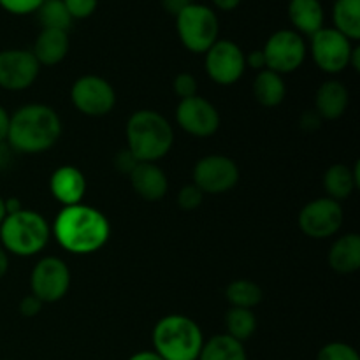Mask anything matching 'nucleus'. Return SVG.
<instances>
[{
  "mask_svg": "<svg viewBox=\"0 0 360 360\" xmlns=\"http://www.w3.org/2000/svg\"><path fill=\"white\" fill-rule=\"evenodd\" d=\"M53 236L63 250L74 255H90L104 248L111 236L108 217L86 204L67 206L56 214Z\"/></svg>",
  "mask_w": 360,
  "mask_h": 360,
  "instance_id": "1",
  "label": "nucleus"
},
{
  "mask_svg": "<svg viewBox=\"0 0 360 360\" xmlns=\"http://www.w3.org/2000/svg\"><path fill=\"white\" fill-rule=\"evenodd\" d=\"M62 136L58 112L46 104H27L11 115L7 144L14 153H44Z\"/></svg>",
  "mask_w": 360,
  "mask_h": 360,
  "instance_id": "2",
  "label": "nucleus"
},
{
  "mask_svg": "<svg viewBox=\"0 0 360 360\" xmlns=\"http://www.w3.org/2000/svg\"><path fill=\"white\" fill-rule=\"evenodd\" d=\"M127 150L137 162H153L171 151L174 144L172 125L153 109H139L127 122Z\"/></svg>",
  "mask_w": 360,
  "mask_h": 360,
  "instance_id": "3",
  "label": "nucleus"
},
{
  "mask_svg": "<svg viewBox=\"0 0 360 360\" xmlns=\"http://www.w3.org/2000/svg\"><path fill=\"white\" fill-rule=\"evenodd\" d=\"M153 352L164 360H197L204 336L195 320L185 315H167L153 327Z\"/></svg>",
  "mask_w": 360,
  "mask_h": 360,
  "instance_id": "4",
  "label": "nucleus"
},
{
  "mask_svg": "<svg viewBox=\"0 0 360 360\" xmlns=\"http://www.w3.org/2000/svg\"><path fill=\"white\" fill-rule=\"evenodd\" d=\"M51 227L42 214L30 210L7 214L0 224V241L7 253L16 257H34L48 246Z\"/></svg>",
  "mask_w": 360,
  "mask_h": 360,
  "instance_id": "5",
  "label": "nucleus"
},
{
  "mask_svg": "<svg viewBox=\"0 0 360 360\" xmlns=\"http://www.w3.org/2000/svg\"><path fill=\"white\" fill-rule=\"evenodd\" d=\"M176 30L181 44L192 53H206L220 34L217 13L204 4L190 2L176 16Z\"/></svg>",
  "mask_w": 360,
  "mask_h": 360,
  "instance_id": "6",
  "label": "nucleus"
},
{
  "mask_svg": "<svg viewBox=\"0 0 360 360\" xmlns=\"http://www.w3.org/2000/svg\"><path fill=\"white\" fill-rule=\"evenodd\" d=\"M262 53L266 58V69L283 76L295 72L304 63L308 48L301 34L290 28H283L271 34Z\"/></svg>",
  "mask_w": 360,
  "mask_h": 360,
  "instance_id": "7",
  "label": "nucleus"
},
{
  "mask_svg": "<svg viewBox=\"0 0 360 360\" xmlns=\"http://www.w3.org/2000/svg\"><path fill=\"white\" fill-rule=\"evenodd\" d=\"M70 101L81 115L98 118L112 111L116 105V91L104 77L86 74L74 81L70 88Z\"/></svg>",
  "mask_w": 360,
  "mask_h": 360,
  "instance_id": "8",
  "label": "nucleus"
},
{
  "mask_svg": "<svg viewBox=\"0 0 360 360\" xmlns=\"http://www.w3.org/2000/svg\"><path fill=\"white\" fill-rule=\"evenodd\" d=\"M70 269L58 257H44L34 266L30 274V294L39 301L56 302L70 288Z\"/></svg>",
  "mask_w": 360,
  "mask_h": 360,
  "instance_id": "9",
  "label": "nucleus"
},
{
  "mask_svg": "<svg viewBox=\"0 0 360 360\" xmlns=\"http://www.w3.org/2000/svg\"><path fill=\"white\" fill-rule=\"evenodd\" d=\"M345 220L343 207L338 200L320 197L299 211L297 224L302 234L311 239H327L336 234Z\"/></svg>",
  "mask_w": 360,
  "mask_h": 360,
  "instance_id": "10",
  "label": "nucleus"
},
{
  "mask_svg": "<svg viewBox=\"0 0 360 360\" xmlns=\"http://www.w3.org/2000/svg\"><path fill=\"white\" fill-rule=\"evenodd\" d=\"M206 72L220 86L238 83L246 70V53L229 39H218L206 53Z\"/></svg>",
  "mask_w": 360,
  "mask_h": 360,
  "instance_id": "11",
  "label": "nucleus"
},
{
  "mask_svg": "<svg viewBox=\"0 0 360 360\" xmlns=\"http://www.w3.org/2000/svg\"><path fill=\"white\" fill-rule=\"evenodd\" d=\"M311 56L313 62L327 74H340L350 65V56L354 44L336 28L323 27L322 30L311 35Z\"/></svg>",
  "mask_w": 360,
  "mask_h": 360,
  "instance_id": "12",
  "label": "nucleus"
},
{
  "mask_svg": "<svg viewBox=\"0 0 360 360\" xmlns=\"http://www.w3.org/2000/svg\"><path fill=\"white\" fill-rule=\"evenodd\" d=\"M193 185L202 193H225L239 183V167L231 157L225 155H207L193 167Z\"/></svg>",
  "mask_w": 360,
  "mask_h": 360,
  "instance_id": "13",
  "label": "nucleus"
},
{
  "mask_svg": "<svg viewBox=\"0 0 360 360\" xmlns=\"http://www.w3.org/2000/svg\"><path fill=\"white\" fill-rule=\"evenodd\" d=\"M41 72V65L30 49L0 51V88L21 91L30 88Z\"/></svg>",
  "mask_w": 360,
  "mask_h": 360,
  "instance_id": "14",
  "label": "nucleus"
},
{
  "mask_svg": "<svg viewBox=\"0 0 360 360\" xmlns=\"http://www.w3.org/2000/svg\"><path fill=\"white\" fill-rule=\"evenodd\" d=\"M176 122L179 129L193 137H210L220 129V112L207 98L193 95L179 101L176 108Z\"/></svg>",
  "mask_w": 360,
  "mask_h": 360,
  "instance_id": "15",
  "label": "nucleus"
},
{
  "mask_svg": "<svg viewBox=\"0 0 360 360\" xmlns=\"http://www.w3.org/2000/svg\"><path fill=\"white\" fill-rule=\"evenodd\" d=\"M49 190H51L53 197L60 204H63V207L76 206L84 199L86 178L74 165H62L49 178Z\"/></svg>",
  "mask_w": 360,
  "mask_h": 360,
  "instance_id": "16",
  "label": "nucleus"
},
{
  "mask_svg": "<svg viewBox=\"0 0 360 360\" xmlns=\"http://www.w3.org/2000/svg\"><path fill=\"white\" fill-rule=\"evenodd\" d=\"M130 185L141 199L157 202L169 190L167 174L153 162H139L129 174Z\"/></svg>",
  "mask_w": 360,
  "mask_h": 360,
  "instance_id": "17",
  "label": "nucleus"
},
{
  "mask_svg": "<svg viewBox=\"0 0 360 360\" xmlns=\"http://www.w3.org/2000/svg\"><path fill=\"white\" fill-rule=\"evenodd\" d=\"M350 104V91L336 79L320 84L315 94V111L322 120H338L347 112Z\"/></svg>",
  "mask_w": 360,
  "mask_h": 360,
  "instance_id": "18",
  "label": "nucleus"
},
{
  "mask_svg": "<svg viewBox=\"0 0 360 360\" xmlns=\"http://www.w3.org/2000/svg\"><path fill=\"white\" fill-rule=\"evenodd\" d=\"M69 48L70 41L67 32L42 28L41 34L35 39L32 53H34L39 65H58L69 55Z\"/></svg>",
  "mask_w": 360,
  "mask_h": 360,
  "instance_id": "19",
  "label": "nucleus"
},
{
  "mask_svg": "<svg viewBox=\"0 0 360 360\" xmlns=\"http://www.w3.org/2000/svg\"><path fill=\"white\" fill-rule=\"evenodd\" d=\"M360 186V162H355L354 167L347 164H334L323 174V188L329 199L341 200L348 199Z\"/></svg>",
  "mask_w": 360,
  "mask_h": 360,
  "instance_id": "20",
  "label": "nucleus"
},
{
  "mask_svg": "<svg viewBox=\"0 0 360 360\" xmlns=\"http://www.w3.org/2000/svg\"><path fill=\"white\" fill-rule=\"evenodd\" d=\"M288 20L294 25V30L297 34L311 37L323 28L326 11L320 0H290Z\"/></svg>",
  "mask_w": 360,
  "mask_h": 360,
  "instance_id": "21",
  "label": "nucleus"
},
{
  "mask_svg": "<svg viewBox=\"0 0 360 360\" xmlns=\"http://www.w3.org/2000/svg\"><path fill=\"white\" fill-rule=\"evenodd\" d=\"M330 269L340 274H352L360 269V236L355 232L341 236L330 246L327 255Z\"/></svg>",
  "mask_w": 360,
  "mask_h": 360,
  "instance_id": "22",
  "label": "nucleus"
},
{
  "mask_svg": "<svg viewBox=\"0 0 360 360\" xmlns=\"http://www.w3.org/2000/svg\"><path fill=\"white\" fill-rule=\"evenodd\" d=\"M253 95L264 108H276L287 97V86H285L283 77L269 69L260 70L253 81Z\"/></svg>",
  "mask_w": 360,
  "mask_h": 360,
  "instance_id": "23",
  "label": "nucleus"
},
{
  "mask_svg": "<svg viewBox=\"0 0 360 360\" xmlns=\"http://www.w3.org/2000/svg\"><path fill=\"white\" fill-rule=\"evenodd\" d=\"M197 360H248L245 345L229 334H217L204 341Z\"/></svg>",
  "mask_w": 360,
  "mask_h": 360,
  "instance_id": "24",
  "label": "nucleus"
},
{
  "mask_svg": "<svg viewBox=\"0 0 360 360\" xmlns=\"http://www.w3.org/2000/svg\"><path fill=\"white\" fill-rule=\"evenodd\" d=\"M334 27L352 42L360 39V0H336L333 7Z\"/></svg>",
  "mask_w": 360,
  "mask_h": 360,
  "instance_id": "25",
  "label": "nucleus"
},
{
  "mask_svg": "<svg viewBox=\"0 0 360 360\" xmlns=\"http://www.w3.org/2000/svg\"><path fill=\"white\" fill-rule=\"evenodd\" d=\"M225 297H227L229 304L232 308H246L252 309L259 306L264 299V292L259 283L252 280H236L229 283L227 290H225Z\"/></svg>",
  "mask_w": 360,
  "mask_h": 360,
  "instance_id": "26",
  "label": "nucleus"
},
{
  "mask_svg": "<svg viewBox=\"0 0 360 360\" xmlns=\"http://www.w3.org/2000/svg\"><path fill=\"white\" fill-rule=\"evenodd\" d=\"M225 327H227L225 334L234 338L239 343H245L255 334L257 316L252 309L231 308L225 315Z\"/></svg>",
  "mask_w": 360,
  "mask_h": 360,
  "instance_id": "27",
  "label": "nucleus"
},
{
  "mask_svg": "<svg viewBox=\"0 0 360 360\" xmlns=\"http://www.w3.org/2000/svg\"><path fill=\"white\" fill-rule=\"evenodd\" d=\"M37 18L42 28H53V30L63 32H69L74 21L63 0H44L42 6L37 9Z\"/></svg>",
  "mask_w": 360,
  "mask_h": 360,
  "instance_id": "28",
  "label": "nucleus"
},
{
  "mask_svg": "<svg viewBox=\"0 0 360 360\" xmlns=\"http://www.w3.org/2000/svg\"><path fill=\"white\" fill-rule=\"evenodd\" d=\"M316 360H360L357 350L343 341L323 345L316 354Z\"/></svg>",
  "mask_w": 360,
  "mask_h": 360,
  "instance_id": "29",
  "label": "nucleus"
},
{
  "mask_svg": "<svg viewBox=\"0 0 360 360\" xmlns=\"http://www.w3.org/2000/svg\"><path fill=\"white\" fill-rule=\"evenodd\" d=\"M202 200H204V193L199 186H195L193 183L190 185H185L178 193V206L181 207L183 211H195L202 206Z\"/></svg>",
  "mask_w": 360,
  "mask_h": 360,
  "instance_id": "30",
  "label": "nucleus"
},
{
  "mask_svg": "<svg viewBox=\"0 0 360 360\" xmlns=\"http://www.w3.org/2000/svg\"><path fill=\"white\" fill-rule=\"evenodd\" d=\"M197 88L199 84H197L195 76H192L190 72H179L172 81V91L176 94V97H179V101L197 95Z\"/></svg>",
  "mask_w": 360,
  "mask_h": 360,
  "instance_id": "31",
  "label": "nucleus"
},
{
  "mask_svg": "<svg viewBox=\"0 0 360 360\" xmlns=\"http://www.w3.org/2000/svg\"><path fill=\"white\" fill-rule=\"evenodd\" d=\"M42 2L44 0H0V7L14 16H25V14L37 13Z\"/></svg>",
  "mask_w": 360,
  "mask_h": 360,
  "instance_id": "32",
  "label": "nucleus"
},
{
  "mask_svg": "<svg viewBox=\"0 0 360 360\" xmlns=\"http://www.w3.org/2000/svg\"><path fill=\"white\" fill-rule=\"evenodd\" d=\"M72 20H86L95 13L98 0H63Z\"/></svg>",
  "mask_w": 360,
  "mask_h": 360,
  "instance_id": "33",
  "label": "nucleus"
},
{
  "mask_svg": "<svg viewBox=\"0 0 360 360\" xmlns=\"http://www.w3.org/2000/svg\"><path fill=\"white\" fill-rule=\"evenodd\" d=\"M42 306H44V302L39 301L35 295L28 294L20 301V313L27 319H32V316H37L42 311Z\"/></svg>",
  "mask_w": 360,
  "mask_h": 360,
  "instance_id": "34",
  "label": "nucleus"
},
{
  "mask_svg": "<svg viewBox=\"0 0 360 360\" xmlns=\"http://www.w3.org/2000/svg\"><path fill=\"white\" fill-rule=\"evenodd\" d=\"M137 164H139V162L134 158V155L130 153L127 148H125V150H122V151H118V153H116V157H115L116 171L125 172V174H130V172H132V169L136 167Z\"/></svg>",
  "mask_w": 360,
  "mask_h": 360,
  "instance_id": "35",
  "label": "nucleus"
},
{
  "mask_svg": "<svg viewBox=\"0 0 360 360\" xmlns=\"http://www.w3.org/2000/svg\"><path fill=\"white\" fill-rule=\"evenodd\" d=\"M245 58H246V67H250V69L257 70V72L266 69V58H264L262 49H253V51H250L248 55H245Z\"/></svg>",
  "mask_w": 360,
  "mask_h": 360,
  "instance_id": "36",
  "label": "nucleus"
},
{
  "mask_svg": "<svg viewBox=\"0 0 360 360\" xmlns=\"http://www.w3.org/2000/svg\"><path fill=\"white\" fill-rule=\"evenodd\" d=\"M320 125H322V118L316 115L315 109H311V111H306L304 115L301 116V127L304 130L313 132V130H319Z\"/></svg>",
  "mask_w": 360,
  "mask_h": 360,
  "instance_id": "37",
  "label": "nucleus"
},
{
  "mask_svg": "<svg viewBox=\"0 0 360 360\" xmlns=\"http://www.w3.org/2000/svg\"><path fill=\"white\" fill-rule=\"evenodd\" d=\"M192 0H162V6L172 16H178L183 9H185Z\"/></svg>",
  "mask_w": 360,
  "mask_h": 360,
  "instance_id": "38",
  "label": "nucleus"
},
{
  "mask_svg": "<svg viewBox=\"0 0 360 360\" xmlns=\"http://www.w3.org/2000/svg\"><path fill=\"white\" fill-rule=\"evenodd\" d=\"M13 148L7 144V141H4V143H0V171L2 169H7L11 164H13Z\"/></svg>",
  "mask_w": 360,
  "mask_h": 360,
  "instance_id": "39",
  "label": "nucleus"
},
{
  "mask_svg": "<svg viewBox=\"0 0 360 360\" xmlns=\"http://www.w3.org/2000/svg\"><path fill=\"white\" fill-rule=\"evenodd\" d=\"M9 120L11 115L6 111L4 105H0V143L7 141V132H9Z\"/></svg>",
  "mask_w": 360,
  "mask_h": 360,
  "instance_id": "40",
  "label": "nucleus"
},
{
  "mask_svg": "<svg viewBox=\"0 0 360 360\" xmlns=\"http://www.w3.org/2000/svg\"><path fill=\"white\" fill-rule=\"evenodd\" d=\"M211 2L214 4V7H217V9L229 13V11L238 9L239 4H241L243 0H211Z\"/></svg>",
  "mask_w": 360,
  "mask_h": 360,
  "instance_id": "41",
  "label": "nucleus"
},
{
  "mask_svg": "<svg viewBox=\"0 0 360 360\" xmlns=\"http://www.w3.org/2000/svg\"><path fill=\"white\" fill-rule=\"evenodd\" d=\"M129 360H164L157 352L153 350H143V352H137V354L130 355Z\"/></svg>",
  "mask_w": 360,
  "mask_h": 360,
  "instance_id": "42",
  "label": "nucleus"
},
{
  "mask_svg": "<svg viewBox=\"0 0 360 360\" xmlns=\"http://www.w3.org/2000/svg\"><path fill=\"white\" fill-rule=\"evenodd\" d=\"M21 210H23V204H21V200L18 199V197H9V199H6V214L18 213V211Z\"/></svg>",
  "mask_w": 360,
  "mask_h": 360,
  "instance_id": "43",
  "label": "nucleus"
},
{
  "mask_svg": "<svg viewBox=\"0 0 360 360\" xmlns=\"http://www.w3.org/2000/svg\"><path fill=\"white\" fill-rule=\"evenodd\" d=\"M7 271H9V255H7L6 250L0 246V280L6 276Z\"/></svg>",
  "mask_w": 360,
  "mask_h": 360,
  "instance_id": "44",
  "label": "nucleus"
},
{
  "mask_svg": "<svg viewBox=\"0 0 360 360\" xmlns=\"http://www.w3.org/2000/svg\"><path fill=\"white\" fill-rule=\"evenodd\" d=\"M354 70H360V48L359 46H354V49H352V56H350V65Z\"/></svg>",
  "mask_w": 360,
  "mask_h": 360,
  "instance_id": "45",
  "label": "nucleus"
},
{
  "mask_svg": "<svg viewBox=\"0 0 360 360\" xmlns=\"http://www.w3.org/2000/svg\"><path fill=\"white\" fill-rule=\"evenodd\" d=\"M6 199H4L2 195H0V224L4 221V218H6Z\"/></svg>",
  "mask_w": 360,
  "mask_h": 360,
  "instance_id": "46",
  "label": "nucleus"
},
{
  "mask_svg": "<svg viewBox=\"0 0 360 360\" xmlns=\"http://www.w3.org/2000/svg\"><path fill=\"white\" fill-rule=\"evenodd\" d=\"M4 360H9V359H4Z\"/></svg>",
  "mask_w": 360,
  "mask_h": 360,
  "instance_id": "47",
  "label": "nucleus"
}]
</instances>
